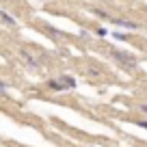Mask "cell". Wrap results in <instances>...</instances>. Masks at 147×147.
<instances>
[{
    "label": "cell",
    "mask_w": 147,
    "mask_h": 147,
    "mask_svg": "<svg viewBox=\"0 0 147 147\" xmlns=\"http://www.w3.org/2000/svg\"><path fill=\"white\" fill-rule=\"evenodd\" d=\"M115 59L119 61L121 65H125L128 69H134V67H136V61H134V56H130V54H123V52H115Z\"/></svg>",
    "instance_id": "cell-1"
},
{
    "label": "cell",
    "mask_w": 147,
    "mask_h": 147,
    "mask_svg": "<svg viewBox=\"0 0 147 147\" xmlns=\"http://www.w3.org/2000/svg\"><path fill=\"white\" fill-rule=\"evenodd\" d=\"M59 84H61L63 89H74V87H76V80H74L71 76H61V78H59Z\"/></svg>",
    "instance_id": "cell-2"
},
{
    "label": "cell",
    "mask_w": 147,
    "mask_h": 147,
    "mask_svg": "<svg viewBox=\"0 0 147 147\" xmlns=\"http://www.w3.org/2000/svg\"><path fill=\"white\" fill-rule=\"evenodd\" d=\"M113 22L117 24V26H123V28H130V30H136L138 28V24L136 22H128V20H119V18H115Z\"/></svg>",
    "instance_id": "cell-3"
},
{
    "label": "cell",
    "mask_w": 147,
    "mask_h": 147,
    "mask_svg": "<svg viewBox=\"0 0 147 147\" xmlns=\"http://www.w3.org/2000/svg\"><path fill=\"white\" fill-rule=\"evenodd\" d=\"M22 56H24V59H26V61H28V65H30V67H32V69H39V63H37V61H35V59H32V56H30V54H28V50H22Z\"/></svg>",
    "instance_id": "cell-4"
},
{
    "label": "cell",
    "mask_w": 147,
    "mask_h": 147,
    "mask_svg": "<svg viewBox=\"0 0 147 147\" xmlns=\"http://www.w3.org/2000/svg\"><path fill=\"white\" fill-rule=\"evenodd\" d=\"M2 22H5V24H9V26H15V24H18V22H15V20L11 18L9 13H7V11H2Z\"/></svg>",
    "instance_id": "cell-5"
},
{
    "label": "cell",
    "mask_w": 147,
    "mask_h": 147,
    "mask_svg": "<svg viewBox=\"0 0 147 147\" xmlns=\"http://www.w3.org/2000/svg\"><path fill=\"white\" fill-rule=\"evenodd\" d=\"M136 123L141 125V128H145V130H147V121H136Z\"/></svg>",
    "instance_id": "cell-6"
},
{
    "label": "cell",
    "mask_w": 147,
    "mask_h": 147,
    "mask_svg": "<svg viewBox=\"0 0 147 147\" xmlns=\"http://www.w3.org/2000/svg\"><path fill=\"white\" fill-rule=\"evenodd\" d=\"M141 110H143V113H147V104H141Z\"/></svg>",
    "instance_id": "cell-7"
}]
</instances>
